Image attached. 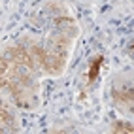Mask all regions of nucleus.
<instances>
[{
	"label": "nucleus",
	"mask_w": 134,
	"mask_h": 134,
	"mask_svg": "<svg viewBox=\"0 0 134 134\" xmlns=\"http://www.w3.org/2000/svg\"><path fill=\"white\" fill-rule=\"evenodd\" d=\"M40 62L23 46H12L4 51L0 64V85L12 94L17 106L36 108L40 100Z\"/></svg>",
	"instance_id": "1"
},
{
	"label": "nucleus",
	"mask_w": 134,
	"mask_h": 134,
	"mask_svg": "<svg viewBox=\"0 0 134 134\" xmlns=\"http://www.w3.org/2000/svg\"><path fill=\"white\" fill-rule=\"evenodd\" d=\"M76 25L70 17H59L43 43L32 46V55L40 62V68L49 76H60L68 60L72 43L76 40Z\"/></svg>",
	"instance_id": "2"
},
{
	"label": "nucleus",
	"mask_w": 134,
	"mask_h": 134,
	"mask_svg": "<svg viewBox=\"0 0 134 134\" xmlns=\"http://www.w3.org/2000/svg\"><path fill=\"white\" fill-rule=\"evenodd\" d=\"M111 96L119 110L134 113V77L115 79L111 87Z\"/></svg>",
	"instance_id": "3"
},
{
	"label": "nucleus",
	"mask_w": 134,
	"mask_h": 134,
	"mask_svg": "<svg viewBox=\"0 0 134 134\" xmlns=\"http://www.w3.org/2000/svg\"><path fill=\"white\" fill-rule=\"evenodd\" d=\"M0 115H2V132H15L17 130V127H15V115L10 113L8 104H2Z\"/></svg>",
	"instance_id": "4"
},
{
	"label": "nucleus",
	"mask_w": 134,
	"mask_h": 134,
	"mask_svg": "<svg viewBox=\"0 0 134 134\" xmlns=\"http://www.w3.org/2000/svg\"><path fill=\"white\" fill-rule=\"evenodd\" d=\"M111 132L115 134H134V125H130L129 121H115L111 125Z\"/></svg>",
	"instance_id": "5"
},
{
	"label": "nucleus",
	"mask_w": 134,
	"mask_h": 134,
	"mask_svg": "<svg viewBox=\"0 0 134 134\" xmlns=\"http://www.w3.org/2000/svg\"><path fill=\"white\" fill-rule=\"evenodd\" d=\"M102 62H104V57H96V59L93 60L91 68H89V74H87V79H89V83H93L94 79H96L98 72H100V66H102Z\"/></svg>",
	"instance_id": "6"
},
{
	"label": "nucleus",
	"mask_w": 134,
	"mask_h": 134,
	"mask_svg": "<svg viewBox=\"0 0 134 134\" xmlns=\"http://www.w3.org/2000/svg\"><path fill=\"white\" fill-rule=\"evenodd\" d=\"M130 49H132V51H134V42H132V43H130Z\"/></svg>",
	"instance_id": "7"
}]
</instances>
